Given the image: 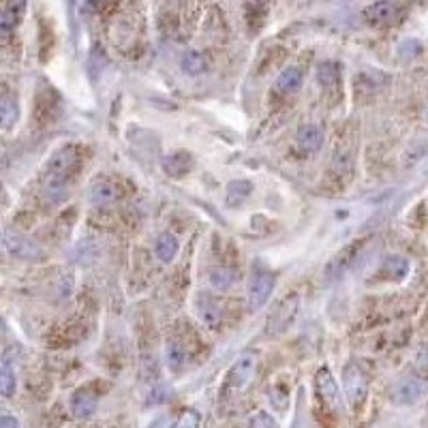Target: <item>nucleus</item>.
Segmentation results:
<instances>
[{"label":"nucleus","mask_w":428,"mask_h":428,"mask_svg":"<svg viewBox=\"0 0 428 428\" xmlns=\"http://www.w3.org/2000/svg\"><path fill=\"white\" fill-rule=\"evenodd\" d=\"M79 163V154L75 146H63L61 150H56L47 163H45V182L47 187L54 191L67 182L69 174L77 167Z\"/></svg>","instance_id":"1"},{"label":"nucleus","mask_w":428,"mask_h":428,"mask_svg":"<svg viewBox=\"0 0 428 428\" xmlns=\"http://www.w3.org/2000/svg\"><path fill=\"white\" fill-rule=\"evenodd\" d=\"M274 280L276 278H274V274L270 270L257 268V266L253 268L251 278H248V306L253 310L262 308L268 302V298H270V294L274 290Z\"/></svg>","instance_id":"2"},{"label":"nucleus","mask_w":428,"mask_h":428,"mask_svg":"<svg viewBox=\"0 0 428 428\" xmlns=\"http://www.w3.org/2000/svg\"><path fill=\"white\" fill-rule=\"evenodd\" d=\"M315 388H317V394L322 398V403L334 411V413H340L342 411V394H340V388L336 383V379L332 377L330 368H319L317 375H315Z\"/></svg>","instance_id":"3"},{"label":"nucleus","mask_w":428,"mask_h":428,"mask_svg":"<svg viewBox=\"0 0 428 428\" xmlns=\"http://www.w3.org/2000/svg\"><path fill=\"white\" fill-rule=\"evenodd\" d=\"M342 388H345L347 401L351 407H360L366 398L368 392V381L366 375L362 373V368L356 364H349L345 370H342Z\"/></svg>","instance_id":"4"},{"label":"nucleus","mask_w":428,"mask_h":428,"mask_svg":"<svg viewBox=\"0 0 428 428\" xmlns=\"http://www.w3.org/2000/svg\"><path fill=\"white\" fill-rule=\"evenodd\" d=\"M255 368H257V358H255V354H251V351L242 354V356L236 360V364L232 366L230 375H227V390H234V392L244 390V388L251 383L253 375H255Z\"/></svg>","instance_id":"5"},{"label":"nucleus","mask_w":428,"mask_h":428,"mask_svg":"<svg viewBox=\"0 0 428 428\" xmlns=\"http://www.w3.org/2000/svg\"><path fill=\"white\" fill-rule=\"evenodd\" d=\"M298 308H300V298L296 294L280 300L276 304V308L272 310V315H270L268 330L270 332H283L287 326H292L296 315H298Z\"/></svg>","instance_id":"6"},{"label":"nucleus","mask_w":428,"mask_h":428,"mask_svg":"<svg viewBox=\"0 0 428 428\" xmlns=\"http://www.w3.org/2000/svg\"><path fill=\"white\" fill-rule=\"evenodd\" d=\"M401 15H403V7L398 3H392V0H379V3L366 7L364 11L366 22L373 26H390L401 19Z\"/></svg>","instance_id":"7"},{"label":"nucleus","mask_w":428,"mask_h":428,"mask_svg":"<svg viewBox=\"0 0 428 428\" xmlns=\"http://www.w3.org/2000/svg\"><path fill=\"white\" fill-rule=\"evenodd\" d=\"M120 187L113 182V180H97L90 189V199H93V204L95 206H111V204H116L118 199H120Z\"/></svg>","instance_id":"8"},{"label":"nucleus","mask_w":428,"mask_h":428,"mask_svg":"<svg viewBox=\"0 0 428 428\" xmlns=\"http://www.w3.org/2000/svg\"><path fill=\"white\" fill-rule=\"evenodd\" d=\"M296 144H298L300 152H304V154L317 152V150L324 146V129L317 127V125H306V127H302V129L298 131Z\"/></svg>","instance_id":"9"},{"label":"nucleus","mask_w":428,"mask_h":428,"mask_svg":"<svg viewBox=\"0 0 428 428\" xmlns=\"http://www.w3.org/2000/svg\"><path fill=\"white\" fill-rule=\"evenodd\" d=\"M24 13H26V0H7L3 15H0V31H3L5 37L11 35L19 26Z\"/></svg>","instance_id":"10"},{"label":"nucleus","mask_w":428,"mask_h":428,"mask_svg":"<svg viewBox=\"0 0 428 428\" xmlns=\"http://www.w3.org/2000/svg\"><path fill=\"white\" fill-rule=\"evenodd\" d=\"M5 248H7L9 255L26 257V260H33V257L41 255V251H39V246L35 242H31V240L19 236V234H11V232L5 234Z\"/></svg>","instance_id":"11"},{"label":"nucleus","mask_w":428,"mask_h":428,"mask_svg":"<svg viewBox=\"0 0 428 428\" xmlns=\"http://www.w3.org/2000/svg\"><path fill=\"white\" fill-rule=\"evenodd\" d=\"M302 81H304V73L300 67H296V65L285 67L276 77V90L280 95H294L302 88Z\"/></svg>","instance_id":"12"},{"label":"nucleus","mask_w":428,"mask_h":428,"mask_svg":"<svg viewBox=\"0 0 428 428\" xmlns=\"http://www.w3.org/2000/svg\"><path fill=\"white\" fill-rule=\"evenodd\" d=\"M97 394L88 388H81L73 394L71 398V409L77 418H90L95 411H97Z\"/></svg>","instance_id":"13"},{"label":"nucleus","mask_w":428,"mask_h":428,"mask_svg":"<svg viewBox=\"0 0 428 428\" xmlns=\"http://www.w3.org/2000/svg\"><path fill=\"white\" fill-rule=\"evenodd\" d=\"M163 169L165 174L171 178H182L191 171V157L187 152H174L163 159Z\"/></svg>","instance_id":"14"},{"label":"nucleus","mask_w":428,"mask_h":428,"mask_svg":"<svg viewBox=\"0 0 428 428\" xmlns=\"http://www.w3.org/2000/svg\"><path fill=\"white\" fill-rule=\"evenodd\" d=\"M426 394V383L420 381V379H407L403 381L401 386H398L396 390V401L403 403V405H411L415 401H420V398Z\"/></svg>","instance_id":"15"},{"label":"nucleus","mask_w":428,"mask_h":428,"mask_svg":"<svg viewBox=\"0 0 428 428\" xmlns=\"http://www.w3.org/2000/svg\"><path fill=\"white\" fill-rule=\"evenodd\" d=\"M178 248H180V244H178V240H176L174 234H161V236L157 238L154 253H157V257H159L163 264H171V262L176 260Z\"/></svg>","instance_id":"16"},{"label":"nucleus","mask_w":428,"mask_h":428,"mask_svg":"<svg viewBox=\"0 0 428 428\" xmlns=\"http://www.w3.org/2000/svg\"><path fill=\"white\" fill-rule=\"evenodd\" d=\"M17 388V377H15V368H13V360L11 356L7 354L3 358V364H0V392H3V396H13Z\"/></svg>","instance_id":"17"},{"label":"nucleus","mask_w":428,"mask_h":428,"mask_svg":"<svg viewBox=\"0 0 428 428\" xmlns=\"http://www.w3.org/2000/svg\"><path fill=\"white\" fill-rule=\"evenodd\" d=\"M19 118V105L13 99V95H5L3 103H0V125H3L5 131H9Z\"/></svg>","instance_id":"18"},{"label":"nucleus","mask_w":428,"mask_h":428,"mask_svg":"<svg viewBox=\"0 0 428 428\" xmlns=\"http://www.w3.org/2000/svg\"><path fill=\"white\" fill-rule=\"evenodd\" d=\"M165 360H167V366H169L171 370H180V368L187 364L189 354H187V349L180 345L178 340H169V342H167V349H165Z\"/></svg>","instance_id":"19"},{"label":"nucleus","mask_w":428,"mask_h":428,"mask_svg":"<svg viewBox=\"0 0 428 428\" xmlns=\"http://www.w3.org/2000/svg\"><path fill=\"white\" fill-rule=\"evenodd\" d=\"M251 191H253V187L248 180H234L230 187H227V206H232V208L240 206L251 195Z\"/></svg>","instance_id":"20"},{"label":"nucleus","mask_w":428,"mask_h":428,"mask_svg":"<svg viewBox=\"0 0 428 428\" xmlns=\"http://www.w3.org/2000/svg\"><path fill=\"white\" fill-rule=\"evenodd\" d=\"M182 71L189 73V75H202L206 71V58L199 51L189 49L182 56Z\"/></svg>","instance_id":"21"},{"label":"nucleus","mask_w":428,"mask_h":428,"mask_svg":"<svg viewBox=\"0 0 428 428\" xmlns=\"http://www.w3.org/2000/svg\"><path fill=\"white\" fill-rule=\"evenodd\" d=\"M197 315L206 326H216L221 322V308L214 300H202L197 304Z\"/></svg>","instance_id":"22"},{"label":"nucleus","mask_w":428,"mask_h":428,"mask_svg":"<svg viewBox=\"0 0 428 428\" xmlns=\"http://www.w3.org/2000/svg\"><path fill=\"white\" fill-rule=\"evenodd\" d=\"M234 280V274L230 268H216L210 274V283L214 285V290H227Z\"/></svg>","instance_id":"23"},{"label":"nucleus","mask_w":428,"mask_h":428,"mask_svg":"<svg viewBox=\"0 0 428 428\" xmlns=\"http://www.w3.org/2000/svg\"><path fill=\"white\" fill-rule=\"evenodd\" d=\"M248 428H278V424H276V420H274L270 413L260 411V413L251 415V420H248Z\"/></svg>","instance_id":"24"},{"label":"nucleus","mask_w":428,"mask_h":428,"mask_svg":"<svg viewBox=\"0 0 428 428\" xmlns=\"http://www.w3.org/2000/svg\"><path fill=\"white\" fill-rule=\"evenodd\" d=\"M317 77L324 86H330L338 79V67L334 63H324L319 69H317Z\"/></svg>","instance_id":"25"},{"label":"nucleus","mask_w":428,"mask_h":428,"mask_svg":"<svg viewBox=\"0 0 428 428\" xmlns=\"http://www.w3.org/2000/svg\"><path fill=\"white\" fill-rule=\"evenodd\" d=\"M171 428H199V415L195 411H184Z\"/></svg>","instance_id":"26"},{"label":"nucleus","mask_w":428,"mask_h":428,"mask_svg":"<svg viewBox=\"0 0 428 428\" xmlns=\"http://www.w3.org/2000/svg\"><path fill=\"white\" fill-rule=\"evenodd\" d=\"M0 428H19L17 420L11 418V415H3V420H0Z\"/></svg>","instance_id":"27"},{"label":"nucleus","mask_w":428,"mask_h":428,"mask_svg":"<svg viewBox=\"0 0 428 428\" xmlns=\"http://www.w3.org/2000/svg\"><path fill=\"white\" fill-rule=\"evenodd\" d=\"M266 3H268V0H246L248 9H262V7H264Z\"/></svg>","instance_id":"28"},{"label":"nucleus","mask_w":428,"mask_h":428,"mask_svg":"<svg viewBox=\"0 0 428 428\" xmlns=\"http://www.w3.org/2000/svg\"><path fill=\"white\" fill-rule=\"evenodd\" d=\"M84 5H97V3H101V0H81Z\"/></svg>","instance_id":"29"}]
</instances>
